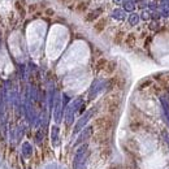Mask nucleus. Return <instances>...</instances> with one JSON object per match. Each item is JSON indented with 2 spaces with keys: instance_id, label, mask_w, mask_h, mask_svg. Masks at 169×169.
Returning <instances> with one entry per match:
<instances>
[{
  "instance_id": "f257e3e1",
  "label": "nucleus",
  "mask_w": 169,
  "mask_h": 169,
  "mask_svg": "<svg viewBox=\"0 0 169 169\" xmlns=\"http://www.w3.org/2000/svg\"><path fill=\"white\" fill-rule=\"evenodd\" d=\"M16 9H17L20 13H24V8H22V5H21V3H20V1L16 3Z\"/></svg>"
}]
</instances>
